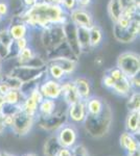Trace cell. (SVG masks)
Instances as JSON below:
<instances>
[{"label": "cell", "instance_id": "cell-1", "mask_svg": "<svg viewBox=\"0 0 140 156\" xmlns=\"http://www.w3.org/2000/svg\"><path fill=\"white\" fill-rule=\"evenodd\" d=\"M17 21L23 22L30 29H44L55 24L63 25L68 21V12L58 4L39 0L34 6L25 9L16 16Z\"/></svg>", "mask_w": 140, "mask_h": 156}, {"label": "cell", "instance_id": "cell-2", "mask_svg": "<svg viewBox=\"0 0 140 156\" xmlns=\"http://www.w3.org/2000/svg\"><path fill=\"white\" fill-rule=\"evenodd\" d=\"M113 123V110L109 103H105L103 110L97 115L87 114L83 124L89 136L101 138L110 131Z\"/></svg>", "mask_w": 140, "mask_h": 156}, {"label": "cell", "instance_id": "cell-3", "mask_svg": "<svg viewBox=\"0 0 140 156\" xmlns=\"http://www.w3.org/2000/svg\"><path fill=\"white\" fill-rule=\"evenodd\" d=\"M68 122L67 117V107L62 108L60 107V104L58 103V108L52 115L48 117H39L37 115L36 118V124L38 127L45 131H57V130Z\"/></svg>", "mask_w": 140, "mask_h": 156}, {"label": "cell", "instance_id": "cell-4", "mask_svg": "<svg viewBox=\"0 0 140 156\" xmlns=\"http://www.w3.org/2000/svg\"><path fill=\"white\" fill-rule=\"evenodd\" d=\"M116 67L126 75V77L132 78L140 72V56L133 51H126L118 55Z\"/></svg>", "mask_w": 140, "mask_h": 156}, {"label": "cell", "instance_id": "cell-5", "mask_svg": "<svg viewBox=\"0 0 140 156\" xmlns=\"http://www.w3.org/2000/svg\"><path fill=\"white\" fill-rule=\"evenodd\" d=\"M36 118L37 115H32L24 110L19 109L13 115V123L9 129L15 135L25 136L32 131L36 125Z\"/></svg>", "mask_w": 140, "mask_h": 156}, {"label": "cell", "instance_id": "cell-6", "mask_svg": "<svg viewBox=\"0 0 140 156\" xmlns=\"http://www.w3.org/2000/svg\"><path fill=\"white\" fill-rule=\"evenodd\" d=\"M65 41L63 25L55 24L41 30V43L45 52H49Z\"/></svg>", "mask_w": 140, "mask_h": 156}, {"label": "cell", "instance_id": "cell-7", "mask_svg": "<svg viewBox=\"0 0 140 156\" xmlns=\"http://www.w3.org/2000/svg\"><path fill=\"white\" fill-rule=\"evenodd\" d=\"M9 74L16 77L22 83H24V82L40 79V78L46 76V66L37 68L28 66V65H17L12 68Z\"/></svg>", "mask_w": 140, "mask_h": 156}, {"label": "cell", "instance_id": "cell-8", "mask_svg": "<svg viewBox=\"0 0 140 156\" xmlns=\"http://www.w3.org/2000/svg\"><path fill=\"white\" fill-rule=\"evenodd\" d=\"M140 32V21L139 17H136L131 21L129 26L123 27L118 26L116 23H113V36L116 41L123 44H130L133 43L139 37Z\"/></svg>", "mask_w": 140, "mask_h": 156}, {"label": "cell", "instance_id": "cell-9", "mask_svg": "<svg viewBox=\"0 0 140 156\" xmlns=\"http://www.w3.org/2000/svg\"><path fill=\"white\" fill-rule=\"evenodd\" d=\"M55 135L62 148H71L78 143V132L75 125L71 122H66L55 131Z\"/></svg>", "mask_w": 140, "mask_h": 156}, {"label": "cell", "instance_id": "cell-10", "mask_svg": "<svg viewBox=\"0 0 140 156\" xmlns=\"http://www.w3.org/2000/svg\"><path fill=\"white\" fill-rule=\"evenodd\" d=\"M68 19L78 27L90 28L95 24L93 15L84 7H76L68 14Z\"/></svg>", "mask_w": 140, "mask_h": 156}, {"label": "cell", "instance_id": "cell-11", "mask_svg": "<svg viewBox=\"0 0 140 156\" xmlns=\"http://www.w3.org/2000/svg\"><path fill=\"white\" fill-rule=\"evenodd\" d=\"M63 30H64V37L65 42L68 45L71 52L73 53L75 57L80 58L82 55V50H81L80 44L78 41V34H76V25H74L71 21H68L63 24Z\"/></svg>", "mask_w": 140, "mask_h": 156}, {"label": "cell", "instance_id": "cell-12", "mask_svg": "<svg viewBox=\"0 0 140 156\" xmlns=\"http://www.w3.org/2000/svg\"><path fill=\"white\" fill-rule=\"evenodd\" d=\"M39 90L42 94L43 98L52 100H60L61 99V82L53 80L51 78L45 76L40 82Z\"/></svg>", "mask_w": 140, "mask_h": 156}, {"label": "cell", "instance_id": "cell-13", "mask_svg": "<svg viewBox=\"0 0 140 156\" xmlns=\"http://www.w3.org/2000/svg\"><path fill=\"white\" fill-rule=\"evenodd\" d=\"M86 115H87V108H86V102L83 100H78L67 106L68 120L73 124L83 123L86 119Z\"/></svg>", "mask_w": 140, "mask_h": 156}, {"label": "cell", "instance_id": "cell-14", "mask_svg": "<svg viewBox=\"0 0 140 156\" xmlns=\"http://www.w3.org/2000/svg\"><path fill=\"white\" fill-rule=\"evenodd\" d=\"M15 41L9 36L7 28L0 30V58L2 60H6L12 58L13 50H15L17 54V51L14 46Z\"/></svg>", "mask_w": 140, "mask_h": 156}, {"label": "cell", "instance_id": "cell-15", "mask_svg": "<svg viewBox=\"0 0 140 156\" xmlns=\"http://www.w3.org/2000/svg\"><path fill=\"white\" fill-rule=\"evenodd\" d=\"M61 90H62L61 99L67 105H70L72 103L81 100L78 95V92H76V89L72 79L66 78L63 81H61Z\"/></svg>", "mask_w": 140, "mask_h": 156}, {"label": "cell", "instance_id": "cell-16", "mask_svg": "<svg viewBox=\"0 0 140 156\" xmlns=\"http://www.w3.org/2000/svg\"><path fill=\"white\" fill-rule=\"evenodd\" d=\"M72 80L81 100L86 101L92 96V85H91V81L87 77L78 76Z\"/></svg>", "mask_w": 140, "mask_h": 156}, {"label": "cell", "instance_id": "cell-17", "mask_svg": "<svg viewBox=\"0 0 140 156\" xmlns=\"http://www.w3.org/2000/svg\"><path fill=\"white\" fill-rule=\"evenodd\" d=\"M46 60L49 62H52V64L58 65L65 72V74L67 76H70L71 74L74 73L78 64V59L70 58V57H55V58H50Z\"/></svg>", "mask_w": 140, "mask_h": 156}, {"label": "cell", "instance_id": "cell-18", "mask_svg": "<svg viewBox=\"0 0 140 156\" xmlns=\"http://www.w3.org/2000/svg\"><path fill=\"white\" fill-rule=\"evenodd\" d=\"M119 143H120L121 148L127 153L134 152L139 149V138L128 131L121 133L120 137H119Z\"/></svg>", "mask_w": 140, "mask_h": 156}, {"label": "cell", "instance_id": "cell-19", "mask_svg": "<svg viewBox=\"0 0 140 156\" xmlns=\"http://www.w3.org/2000/svg\"><path fill=\"white\" fill-rule=\"evenodd\" d=\"M7 31H9V36L12 37V39L14 41H16V40L22 39V37H28L30 28L25 23H23V22L16 21V22H13L7 27Z\"/></svg>", "mask_w": 140, "mask_h": 156}, {"label": "cell", "instance_id": "cell-20", "mask_svg": "<svg viewBox=\"0 0 140 156\" xmlns=\"http://www.w3.org/2000/svg\"><path fill=\"white\" fill-rule=\"evenodd\" d=\"M126 131L139 136L140 131V112H129L126 119Z\"/></svg>", "mask_w": 140, "mask_h": 156}, {"label": "cell", "instance_id": "cell-21", "mask_svg": "<svg viewBox=\"0 0 140 156\" xmlns=\"http://www.w3.org/2000/svg\"><path fill=\"white\" fill-rule=\"evenodd\" d=\"M61 145L59 143L55 133L49 135L43 145V155L44 156H58L59 151L61 150Z\"/></svg>", "mask_w": 140, "mask_h": 156}, {"label": "cell", "instance_id": "cell-22", "mask_svg": "<svg viewBox=\"0 0 140 156\" xmlns=\"http://www.w3.org/2000/svg\"><path fill=\"white\" fill-rule=\"evenodd\" d=\"M58 103H59L58 100L44 98V99L39 103L37 115H39V117H48V115H52L53 112L57 110Z\"/></svg>", "mask_w": 140, "mask_h": 156}, {"label": "cell", "instance_id": "cell-23", "mask_svg": "<svg viewBox=\"0 0 140 156\" xmlns=\"http://www.w3.org/2000/svg\"><path fill=\"white\" fill-rule=\"evenodd\" d=\"M76 34H78V41L80 44L82 53H89L92 50L90 46V37H89V29L85 27L76 26Z\"/></svg>", "mask_w": 140, "mask_h": 156}, {"label": "cell", "instance_id": "cell-24", "mask_svg": "<svg viewBox=\"0 0 140 156\" xmlns=\"http://www.w3.org/2000/svg\"><path fill=\"white\" fill-rule=\"evenodd\" d=\"M86 108H87V114L89 115H97L103 110L105 106L106 101L101 99L100 97L91 96L88 100H86Z\"/></svg>", "mask_w": 140, "mask_h": 156}, {"label": "cell", "instance_id": "cell-25", "mask_svg": "<svg viewBox=\"0 0 140 156\" xmlns=\"http://www.w3.org/2000/svg\"><path fill=\"white\" fill-rule=\"evenodd\" d=\"M89 37H90V46L91 48H97L104 41V31L101 27L97 24H94L89 28Z\"/></svg>", "mask_w": 140, "mask_h": 156}, {"label": "cell", "instance_id": "cell-26", "mask_svg": "<svg viewBox=\"0 0 140 156\" xmlns=\"http://www.w3.org/2000/svg\"><path fill=\"white\" fill-rule=\"evenodd\" d=\"M112 90L121 97H128L133 92L131 83H130V79L128 77H124L123 79L115 81V84H114Z\"/></svg>", "mask_w": 140, "mask_h": 156}, {"label": "cell", "instance_id": "cell-27", "mask_svg": "<svg viewBox=\"0 0 140 156\" xmlns=\"http://www.w3.org/2000/svg\"><path fill=\"white\" fill-rule=\"evenodd\" d=\"M46 76L60 82L63 81V80L68 77L67 75L65 74V72L63 71L58 65L49 62H47V60H46Z\"/></svg>", "mask_w": 140, "mask_h": 156}, {"label": "cell", "instance_id": "cell-28", "mask_svg": "<svg viewBox=\"0 0 140 156\" xmlns=\"http://www.w3.org/2000/svg\"><path fill=\"white\" fill-rule=\"evenodd\" d=\"M123 12V5L119 0H110L108 3V15L113 23L118 21Z\"/></svg>", "mask_w": 140, "mask_h": 156}, {"label": "cell", "instance_id": "cell-29", "mask_svg": "<svg viewBox=\"0 0 140 156\" xmlns=\"http://www.w3.org/2000/svg\"><path fill=\"white\" fill-rule=\"evenodd\" d=\"M37 54V52L35 51V49L32 48L30 45H28L25 48L19 50L16 54V60L18 65H26L30 62V59Z\"/></svg>", "mask_w": 140, "mask_h": 156}, {"label": "cell", "instance_id": "cell-30", "mask_svg": "<svg viewBox=\"0 0 140 156\" xmlns=\"http://www.w3.org/2000/svg\"><path fill=\"white\" fill-rule=\"evenodd\" d=\"M38 106H39V102L37 100H35L32 96H26L21 104V109L32 115H37Z\"/></svg>", "mask_w": 140, "mask_h": 156}, {"label": "cell", "instance_id": "cell-31", "mask_svg": "<svg viewBox=\"0 0 140 156\" xmlns=\"http://www.w3.org/2000/svg\"><path fill=\"white\" fill-rule=\"evenodd\" d=\"M24 98L25 97L21 94L19 90H9L4 96L6 103L11 105H18V106H21Z\"/></svg>", "mask_w": 140, "mask_h": 156}, {"label": "cell", "instance_id": "cell-32", "mask_svg": "<svg viewBox=\"0 0 140 156\" xmlns=\"http://www.w3.org/2000/svg\"><path fill=\"white\" fill-rule=\"evenodd\" d=\"M127 101V107L129 112H140V93L139 90H133L129 95Z\"/></svg>", "mask_w": 140, "mask_h": 156}, {"label": "cell", "instance_id": "cell-33", "mask_svg": "<svg viewBox=\"0 0 140 156\" xmlns=\"http://www.w3.org/2000/svg\"><path fill=\"white\" fill-rule=\"evenodd\" d=\"M1 79L9 85V87L11 90H20V87H21V85H22V82L20 81L19 79H17L16 77L9 75V73L2 75Z\"/></svg>", "mask_w": 140, "mask_h": 156}, {"label": "cell", "instance_id": "cell-34", "mask_svg": "<svg viewBox=\"0 0 140 156\" xmlns=\"http://www.w3.org/2000/svg\"><path fill=\"white\" fill-rule=\"evenodd\" d=\"M72 156H89V152L87 148L83 144H76L70 149Z\"/></svg>", "mask_w": 140, "mask_h": 156}, {"label": "cell", "instance_id": "cell-35", "mask_svg": "<svg viewBox=\"0 0 140 156\" xmlns=\"http://www.w3.org/2000/svg\"><path fill=\"white\" fill-rule=\"evenodd\" d=\"M106 74H108L109 76L113 78L114 81H117V80H120L123 78L126 77V75L123 74L120 70L118 69L117 67H113V68H110L106 71Z\"/></svg>", "mask_w": 140, "mask_h": 156}, {"label": "cell", "instance_id": "cell-36", "mask_svg": "<svg viewBox=\"0 0 140 156\" xmlns=\"http://www.w3.org/2000/svg\"><path fill=\"white\" fill-rule=\"evenodd\" d=\"M61 6L63 7V9L66 12L69 14L71 11H73V9L78 7V3H76V0H63L62 3H61Z\"/></svg>", "mask_w": 140, "mask_h": 156}, {"label": "cell", "instance_id": "cell-37", "mask_svg": "<svg viewBox=\"0 0 140 156\" xmlns=\"http://www.w3.org/2000/svg\"><path fill=\"white\" fill-rule=\"evenodd\" d=\"M29 39L28 37H22V39H19V40H16L14 43V46H15V49L16 51L18 52L19 50L25 48L29 45Z\"/></svg>", "mask_w": 140, "mask_h": 156}, {"label": "cell", "instance_id": "cell-38", "mask_svg": "<svg viewBox=\"0 0 140 156\" xmlns=\"http://www.w3.org/2000/svg\"><path fill=\"white\" fill-rule=\"evenodd\" d=\"M101 83H103V85L106 87V89L112 90L114 87V84H115V81L113 80V78L110 77L108 74H106L105 73L104 76H103V79H101Z\"/></svg>", "mask_w": 140, "mask_h": 156}, {"label": "cell", "instance_id": "cell-39", "mask_svg": "<svg viewBox=\"0 0 140 156\" xmlns=\"http://www.w3.org/2000/svg\"><path fill=\"white\" fill-rule=\"evenodd\" d=\"M123 5V9H130V7H136L139 9V0H119Z\"/></svg>", "mask_w": 140, "mask_h": 156}, {"label": "cell", "instance_id": "cell-40", "mask_svg": "<svg viewBox=\"0 0 140 156\" xmlns=\"http://www.w3.org/2000/svg\"><path fill=\"white\" fill-rule=\"evenodd\" d=\"M9 9H11V7H9L7 1H6V0H0V15H1L2 17H6L9 15Z\"/></svg>", "mask_w": 140, "mask_h": 156}, {"label": "cell", "instance_id": "cell-41", "mask_svg": "<svg viewBox=\"0 0 140 156\" xmlns=\"http://www.w3.org/2000/svg\"><path fill=\"white\" fill-rule=\"evenodd\" d=\"M129 79H130V83H131L132 90H139V87H140L139 74L136 75V76H134V77H132V78H129Z\"/></svg>", "mask_w": 140, "mask_h": 156}, {"label": "cell", "instance_id": "cell-42", "mask_svg": "<svg viewBox=\"0 0 140 156\" xmlns=\"http://www.w3.org/2000/svg\"><path fill=\"white\" fill-rule=\"evenodd\" d=\"M9 90H11V89L9 87V85H7L6 82H4L1 78H0V95H2V96H6V93L9 92Z\"/></svg>", "mask_w": 140, "mask_h": 156}, {"label": "cell", "instance_id": "cell-43", "mask_svg": "<svg viewBox=\"0 0 140 156\" xmlns=\"http://www.w3.org/2000/svg\"><path fill=\"white\" fill-rule=\"evenodd\" d=\"M38 1H39V0H21V4L25 9H29V7L34 6Z\"/></svg>", "mask_w": 140, "mask_h": 156}, {"label": "cell", "instance_id": "cell-44", "mask_svg": "<svg viewBox=\"0 0 140 156\" xmlns=\"http://www.w3.org/2000/svg\"><path fill=\"white\" fill-rule=\"evenodd\" d=\"M78 7H84V9H88V6L92 3V0H76Z\"/></svg>", "mask_w": 140, "mask_h": 156}, {"label": "cell", "instance_id": "cell-45", "mask_svg": "<svg viewBox=\"0 0 140 156\" xmlns=\"http://www.w3.org/2000/svg\"><path fill=\"white\" fill-rule=\"evenodd\" d=\"M58 156H72L71 151L68 148H61V150L59 151Z\"/></svg>", "mask_w": 140, "mask_h": 156}, {"label": "cell", "instance_id": "cell-46", "mask_svg": "<svg viewBox=\"0 0 140 156\" xmlns=\"http://www.w3.org/2000/svg\"><path fill=\"white\" fill-rule=\"evenodd\" d=\"M6 129V126H4V124H3V114H2L1 109H0V134H2Z\"/></svg>", "mask_w": 140, "mask_h": 156}, {"label": "cell", "instance_id": "cell-47", "mask_svg": "<svg viewBox=\"0 0 140 156\" xmlns=\"http://www.w3.org/2000/svg\"><path fill=\"white\" fill-rule=\"evenodd\" d=\"M103 64H104V59H103V57H101V56H97V57H95V59H94V65H95V66L100 67V66H103Z\"/></svg>", "mask_w": 140, "mask_h": 156}, {"label": "cell", "instance_id": "cell-48", "mask_svg": "<svg viewBox=\"0 0 140 156\" xmlns=\"http://www.w3.org/2000/svg\"><path fill=\"white\" fill-rule=\"evenodd\" d=\"M44 1L48 2V3H52V4H58V5H61L63 0H44Z\"/></svg>", "mask_w": 140, "mask_h": 156}, {"label": "cell", "instance_id": "cell-49", "mask_svg": "<svg viewBox=\"0 0 140 156\" xmlns=\"http://www.w3.org/2000/svg\"><path fill=\"white\" fill-rule=\"evenodd\" d=\"M127 156H140V149L134 151L131 153H127Z\"/></svg>", "mask_w": 140, "mask_h": 156}, {"label": "cell", "instance_id": "cell-50", "mask_svg": "<svg viewBox=\"0 0 140 156\" xmlns=\"http://www.w3.org/2000/svg\"><path fill=\"white\" fill-rule=\"evenodd\" d=\"M6 104V99H4V96L0 95V109L2 108V106Z\"/></svg>", "mask_w": 140, "mask_h": 156}, {"label": "cell", "instance_id": "cell-51", "mask_svg": "<svg viewBox=\"0 0 140 156\" xmlns=\"http://www.w3.org/2000/svg\"><path fill=\"white\" fill-rule=\"evenodd\" d=\"M0 156H16V155H13L11 153L4 152V151H0Z\"/></svg>", "mask_w": 140, "mask_h": 156}, {"label": "cell", "instance_id": "cell-52", "mask_svg": "<svg viewBox=\"0 0 140 156\" xmlns=\"http://www.w3.org/2000/svg\"><path fill=\"white\" fill-rule=\"evenodd\" d=\"M21 156H38L36 153H32V152H28V153H25V154L21 155Z\"/></svg>", "mask_w": 140, "mask_h": 156}, {"label": "cell", "instance_id": "cell-53", "mask_svg": "<svg viewBox=\"0 0 140 156\" xmlns=\"http://www.w3.org/2000/svg\"><path fill=\"white\" fill-rule=\"evenodd\" d=\"M2 75H3V73H2V66H0V78L2 77Z\"/></svg>", "mask_w": 140, "mask_h": 156}, {"label": "cell", "instance_id": "cell-54", "mask_svg": "<svg viewBox=\"0 0 140 156\" xmlns=\"http://www.w3.org/2000/svg\"><path fill=\"white\" fill-rule=\"evenodd\" d=\"M3 19H4V17H2L1 15H0V23H1V22L3 21Z\"/></svg>", "mask_w": 140, "mask_h": 156}, {"label": "cell", "instance_id": "cell-55", "mask_svg": "<svg viewBox=\"0 0 140 156\" xmlns=\"http://www.w3.org/2000/svg\"><path fill=\"white\" fill-rule=\"evenodd\" d=\"M2 62H3V60H2L1 58H0V66H2Z\"/></svg>", "mask_w": 140, "mask_h": 156}]
</instances>
